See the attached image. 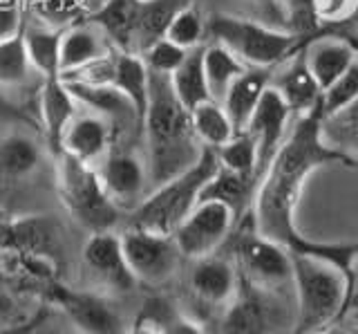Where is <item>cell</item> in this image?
Instances as JSON below:
<instances>
[{
  "label": "cell",
  "instance_id": "6",
  "mask_svg": "<svg viewBox=\"0 0 358 334\" xmlns=\"http://www.w3.org/2000/svg\"><path fill=\"white\" fill-rule=\"evenodd\" d=\"M206 36L210 43L229 48L249 68H275L300 46L294 32H282L257 18L235 14L208 16Z\"/></svg>",
  "mask_w": 358,
  "mask_h": 334
},
{
  "label": "cell",
  "instance_id": "47",
  "mask_svg": "<svg viewBox=\"0 0 358 334\" xmlns=\"http://www.w3.org/2000/svg\"><path fill=\"white\" fill-rule=\"evenodd\" d=\"M108 3V0H83V5L87 7V12L92 14V12H96V9H101Z\"/></svg>",
  "mask_w": 358,
  "mask_h": 334
},
{
  "label": "cell",
  "instance_id": "44",
  "mask_svg": "<svg viewBox=\"0 0 358 334\" xmlns=\"http://www.w3.org/2000/svg\"><path fill=\"white\" fill-rule=\"evenodd\" d=\"M126 334H162V330L157 328L150 319L134 314V319H132V323H130V328L126 330Z\"/></svg>",
  "mask_w": 358,
  "mask_h": 334
},
{
  "label": "cell",
  "instance_id": "42",
  "mask_svg": "<svg viewBox=\"0 0 358 334\" xmlns=\"http://www.w3.org/2000/svg\"><path fill=\"white\" fill-rule=\"evenodd\" d=\"M27 115L22 113L20 106L9 95L0 92V128L9 124H25Z\"/></svg>",
  "mask_w": 358,
  "mask_h": 334
},
{
  "label": "cell",
  "instance_id": "22",
  "mask_svg": "<svg viewBox=\"0 0 358 334\" xmlns=\"http://www.w3.org/2000/svg\"><path fill=\"white\" fill-rule=\"evenodd\" d=\"M273 68H246L222 99V108L227 110L235 132H242L255 113L266 88L271 85Z\"/></svg>",
  "mask_w": 358,
  "mask_h": 334
},
{
  "label": "cell",
  "instance_id": "24",
  "mask_svg": "<svg viewBox=\"0 0 358 334\" xmlns=\"http://www.w3.org/2000/svg\"><path fill=\"white\" fill-rule=\"evenodd\" d=\"M141 0H108L90 14V20L103 32L115 50L137 54V29H139Z\"/></svg>",
  "mask_w": 358,
  "mask_h": 334
},
{
  "label": "cell",
  "instance_id": "30",
  "mask_svg": "<svg viewBox=\"0 0 358 334\" xmlns=\"http://www.w3.org/2000/svg\"><path fill=\"white\" fill-rule=\"evenodd\" d=\"M171 85L186 110H193L199 104L210 102V90L204 72V46L190 50L184 63L171 74Z\"/></svg>",
  "mask_w": 358,
  "mask_h": 334
},
{
  "label": "cell",
  "instance_id": "17",
  "mask_svg": "<svg viewBox=\"0 0 358 334\" xmlns=\"http://www.w3.org/2000/svg\"><path fill=\"white\" fill-rule=\"evenodd\" d=\"M115 141H117V132L103 117L78 108L72 124L63 132L59 153L70 155V158L87 166H96L108 155Z\"/></svg>",
  "mask_w": 358,
  "mask_h": 334
},
{
  "label": "cell",
  "instance_id": "3",
  "mask_svg": "<svg viewBox=\"0 0 358 334\" xmlns=\"http://www.w3.org/2000/svg\"><path fill=\"white\" fill-rule=\"evenodd\" d=\"M294 270L296 316L291 334H313L343 319L347 300V274L316 253L289 251Z\"/></svg>",
  "mask_w": 358,
  "mask_h": 334
},
{
  "label": "cell",
  "instance_id": "18",
  "mask_svg": "<svg viewBox=\"0 0 358 334\" xmlns=\"http://www.w3.org/2000/svg\"><path fill=\"white\" fill-rule=\"evenodd\" d=\"M291 115L294 113H291L289 106L282 102V97L268 85L266 92L260 99V104L255 108V113L251 115L249 124L244 128L257 139V151H260V175L266 169V164L273 160L278 148L282 146Z\"/></svg>",
  "mask_w": 358,
  "mask_h": 334
},
{
  "label": "cell",
  "instance_id": "26",
  "mask_svg": "<svg viewBox=\"0 0 358 334\" xmlns=\"http://www.w3.org/2000/svg\"><path fill=\"white\" fill-rule=\"evenodd\" d=\"M137 314L150 319L162 330V334H210L204 321L193 316L184 305L162 294L143 298L137 307Z\"/></svg>",
  "mask_w": 358,
  "mask_h": 334
},
{
  "label": "cell",
  "instance_id": "15",
  "mask_svg": "<svg viewBox=\"0 0 358 334\" xmlns=\"http://www.w3.org/2000/svg\"><path fill=\"white\" fill-rule=\"evenodd\" d=\"M65 81V79H63ZM74 95L78 108L90 110L99 117H103L108 124L115 128L117 139L126 137H141L143 135V121L137 113V108L130 99L117 90L115 85H94L81 81H65Z\"/></svg>",
  "mask_w": 358,
  "mask_h": 334
},
{
  "label": "cell",
  "instance_id": "1",
  "mask_svg": "<svg viewBox=\"0 0 358 334\" xmlns=\"http://www.w3.org/2000/svg\"><path fill=\"white\" fill-rule=\"evenodd\" d=\"M320 128V110L298 117L294 128L287 132L282 146L257 180L249 216L257 233L285 244L289 251H305L329 258L336 242H320L302 236L296 222L298 204L307 180L322 166L343 164L354 169V164L324 144Z\"/></svg>",
  "mask_w": 358,
  "mask_h": 334
},
{
  "label": "cell",
  "instance_id": "45",
  "mask_svg": "<svg viewBox=\"0 0 358 334\" xmlns=\"http://www.w3.org/2000/svg\"><path fill=\"white\" fill-rule=\"evenodd\" d=\"M45 316H48V314H45ZM52 316H54V314H52ZM54 319H56V316H54ZM56 321H59V319H56ZM31 334H74V332H72V330H67L61 321H59V323H54V326H48V319H43V321H41V326H38L36 330H34Z\"/></svg>",
  "mask_w": 358,
  "mask_h": 334
},
{
  "label": "cell",
  "instance_id": "14",
  "mask_svg": "<svg viewBox=\"0 0 358 334\" xmlns=\"http://www.w3.org/2000/svg\"><path fill=\"white\" fill-rule=\"evenodd\" d=\"M186 289L190 300L206 314H220L238 294L240 274L231 258L213 253L199 260H188Z\"/></svg>",
  "mask_w": 358,
  "mask_h": 334
},
{
  "label": "cell",
  "instance_id": "8",
  "mask_svg": "<svg viewBox=\"0 0 358 334\" xmlns=\"http://www.w3.org/2000/svg\"><path fill=\"white\" fill-rule=\"evenodd\" d=\"M45 305L74 334H126L134 319L126 300L87 292L65 281L45 294Z\"/></svg>",
  "mask_w": 358,
  "mask_h": 334
},
{
  "label": "cell",
  "instance_id": "4",
  "mask_svg": "<svg viewBox=\"0 0 358 334\" xmlns=\"http://www.w3.org/2000/svg\"><path fill=\"white\" fill-rule=\"evenodd\" d=\"M220 169V160L215 148L204 146L199 160L188 171L179 173L143 197V202L126 216L123 227H137L155 233H168L182 225L184 218L197 207L199 195L204 191L206 182Z\"/></svg>",
  "mask_w": 358,
  "mask_h": 334
},
{
  "label": "cell",
  "instance_id": "10",
  "mask_svg": "<svg viewBox=\"0 0 358 334\" xmlns=\"http://www.w3.org/2000/svg\"><path fill=\"white\" fill-rule=\"evenodd\" d=\"M242 281L268 292L282 294L285 287H291L294 270H291V253L285 244L257 233L253 222L251 229L240 233L233 244V258Z\"/></svg>",
  "mask_w": 358,
  "mask_h": 334
},
{
  "label": "cell",
  "instance_id": "7",
  "mask_svg": "<svg viewBox=\"0 0 358 334\" xmlns=\"http://www.w3.org/2000/svg\"><path fill=\"white\" fill-rule=\"evenodd\" d=\"M70 285L130 303L141 285L126 260L119 231L87 233Z\"/></svg>",
  "mask_w": 358,
  "mask_h": 334
},
{
  "label": "cell",
  "instance_id": "27",
  "mask_svg": "<svg viewBox=\"0 0 358 334\" xmlns=\"http://www.w3.org/2000/svg\"><path fill=\"white\" fill-rule=\"evenodd\" d=\"M43 162L38 141L27 132L11 130L0 139V177L5 180H25Z\"/></svg>",
  "mask_w": 358,
  "mask_h": 334
},
{
  "label": "cell",
  "instance_id": "16",
  "mask_svg": "<svg viewBox=\"0 0 358 334\" xmlns=\"http://www.w3.org/2000/svg\"><path fill=\"white\" fill-rule=\"evenodd\" d=\"M271 88L282 97V102L289 106L291 113L298 117L309 115L313 110H320L322 90L307 68L302 46L300 50H296L291 57H287L282 63H278L273 68Z\"/></svg>",
  "mask_w": 358,
  "mask_h": 334
},
{
  "label": "cell",
  "instance_id": "31",
  "mask_svg": "<svg viewBox=\"0 0 358 334\" xmlns=\"http://www.w3.org/2000/svg\"><path fill=\"white\" fill-rule=\"evenodd\" d=\"M34 81L45 79L34 70L22 34H16L0 43V92L9 95L14 90H22Z\"/></svg>",
  "mask_w": 358,
  "mask_h": 334
},
{
  "label": "cell",
  "instance_id": "2",
  "mask_svg": "<svg viewBox=\"0 0 358 334\" xmlns=\"http://www.w3.org/2000/svg\"><path fill=\"white\" fill-rule=\"evenodd\" d=\"M141 139L145 144L143 155L148 164L150 191L188 171L204 151L190 124V110L177 99L171 76L166 74L150 72V97Z\"/></svg>",
  "mask_w": 358,
  "mask_h": 334
},
{
  "label": "cell",
  "instance_id": "39",
  "mask_svg": "<svg viewBox=\"0 0 358 334\" xmlns=\"http://www.w3.org/2000/svg\"><path fill=\"white\" fill-rule=\"evenodd\" d=\"M280 7H282L287 23L294 29V34L300 36L305 32L318 27L316 12H313V5L316 0H278Z\"/></svg>",
  "mask_w": 358,
  "mask_h": 334
},
{
  "label": "cell",
  "instance_id": "29",
  "mask_svg": "<svg viewBox=\"0 0 358 334\" xmlns=\"http://www.w3.org/2000/svg\"><path fill=\"white\" fill-rule=\"evenodd\" d=\"M25 41L27 57L43 79L61 76V39L63 32L45 27V25H27L20 29Z\"/></svg>",
  "mask_w": 358,
  "mask_h": 334
},
{
  "label": "cell",
  "instance_id": "28",
  "mask_svg": "<svg viewBox=\"0 0 358 334\" xmlns=\"http://www.w3.org/2000/svg\"><path fill=\"white\" fill-rule=\"evenodd\" d=\"M255 186L257 182L253 177L233 173L229 169H224V166H220L215 175L206 182L204 191L199 195V202L201 200H215V202L227 204L233 214L238 216V222H240L244 214H249L253 195H255Z\"/></svg>",
  "mask_w": 358,
  "mask_h": 334
},
{
  "label": "cell",
  "instance_id": "37",
  "mask_svg": "<svg viewBox=\"0 0 358 334\" xmlns=\"http://www.w3.org/2000/svg\"><path fill=\"white\" fill-rule=\"evenodd\" d=\"M358 99V59L336 79L320 99V115L327 117L338 113L341 108L350 106Z\"/></svg>",
  "mask_w": 358,
  "mask_h": 334
},
{
  "label": "cell",
  "instance_id": "43",
  "mask_svg": "<svg viewBox=\"0 0 358 334\" xmlns=\"http://www.w3.org/2000/svg\"><path fill=\"white\" fill-rule=\"evenodd\" d=\"M350 312H358V253L352 263L350 278H347V300H345L343 316H347Z\"/></svg>",
  "mask_w": 358,
  "mask_h": 334
},
{
  "label": "cell",
  "instance_id": "36",
  "mask_svg": "<svg viewBox=\"0 0 358 334\" xmlns=\"http://www.w3.org/2000/svg\"><path fill=\"white\" fill-rule=\"evenodd\" d=\"M168 41L177 43L184 50H195L204 46L206 39V16L199 12V7L193 3H186L179 12L173 16V20L166 27Z\"/></svg>",
  "mask_w": 358,
  "mask_h": 334
},
{
  "label": "cell",
  "instance_id": "41",
  "mask_svg": "<svg viewBox=\"0 0 358 334\" xmlns=\"http://www.w3.org/2000/svg\"><path fill=\"white\" fill-rule=\"evenodd\" d=\"M20 29H22V18L18 7L0 5V43L20 34Z\"/></svg>",
  "mask_w": 358,
  "mask_h": 334
},
{
  "label": "cell",
  "instance_id": "46",
  "mask_svg": "<svg viewBox=\"0 0 358 334\" xmlns=\"http://www.w3.org/2000/svg\"><path fill=\"white\" fill-rule=\"evenodd\" d=\"M313 334H356V332H352V330H347V328H343V326H336V323H331V326L322 328V330L313 332Z\"/></svg>",
  "mask_w": 358,
  "mask_h": 334
},
{
  "label": "cell",
  "instance_id": "12",
  "mask_svg": "<svg viewBox=\"0 0 358 334\" xmlns=\"http://www.w3.org/2000/svg\"><path fill=\"white\" fill-rule=\"evenodd\" d=\"M94 171L110 200L126 216L137 209L143 202V197L150 193L145 155L139 153L132 144H123L117 139L106 158L94 166Z\"/></svg>",
  "mask_w": 358,
  "mask_h": 334
},
{
  "label": "cell",
  "instance_id": "13",
  "mask_svg": "<svg viewBox=\"0 0 358 334\" xmlns=\"http://www.w3.org/2000/svg\"><path fill=\"white\" fill-rule=\"evenodd\" d=\"M235 225H238V216L227 204L215 200H201L173 231V238L184 260H199L217 253L222 244L231 238Z\"/></svg>",
  "mask_w": 358,
  "mask_h": 334
},
{
  "label": "cell",
  "instance_id": "48",
  "mask_svg": "<svg viewBox=\"0 0 358 334\" xmlns=\"http://www.w3.org/2000/svg\"><path fill=\"white\" fill-rule=\"evenodd\" d=\"M246 3H253V5H262V3H273V0H246Z\"/></svg>",
  "mask_w": 358,
  "mask_h": 334
},
{
  "label": "cell",
  "instance_id": "11",
  "mask_svg": "<svg viewBox=\"0 0 358 334\" xmlns=\"http://www.w3.org/2000/svg\"><path fill=\"white\" fill-rule=\"evenodd\" d=\"M282 326V294L255 287L240 278L238 294L220 312L217 334H278Z\"/></svg>",
  "mask_w": 358,
  "mask_h": 334
},
{
  "label": "cell",
  "instance_id": "38",
  "mask_svg": "<svg viewBox=\"0 0 358 334\" xmlns=\"http://www.w3.org/2000/svg\"><path fill=\"white\" fill-rule=\"evenodd\" d=\"M188 52L190 50L179 48L177 43H173V41H168L166 36H162V39H157L155 43H150V46L145 48L139 54V57L143 59L145 68H148L150 72L171 76L179 68V65L184 63Z\"/></svg>",
  "mask_w": 358,
  "mask_h": 334
},
{
  "label": "cell",
  "instance_id": "19",
  "mask_svg": "<svg viewBox=\"0 0 358 334\" xmlns=\"http://www.w3.org/2000/svg\"><path fill=\"white\" fill-rule=\"evenodd\" d=\"M302 54H305L307 68L322 92L358 59L354 41L336 34L307 41L302 46Z\"/></svg>",
  "mask_w": 358,
  "mask_h": 334
},
{
  "label": "cell",
  "instance_id": "32",
  "mask_svg": "<svg viewBox=\"0 0 358 334\" xmlns=\"http://www.w3.org/2000/svg\"><path fill=\"white\" fill-rule=\"evenodd\" d=\"M322 139L329 148L358 166V99L338 113L322 117Z\"/></svg>",
  "mask_w": 358,
  "mask_h": 334
},
{
  "label": "cell",
  "instance_id": "23",
  "mask_svg": "<svg viewBox=\"0 0 358 334\" xmlns=\"http://www.w3.org/2000/svg\"><path fill=\"white\" fill-rule=\"evenodd\" d=\"M115 50L110 39L101 32L92 20L83 25L63 29L61 39V76L67 72L81 70L85 65L108 57Z\"/></svg>",
  "mask_w": 358,
  "mask_h": 334
},
{
  "label": "cell",
  "instance_id": "9",
  "mask_svg": "<svg viewBox=\"0 0 358 334\" xmlns=\"http://www.w3.org/2000/svg\"><path fill=\"white\" fill-rule=\"evenodd\" d=\"M119 236L126 260L141 287H166L177 276L184 256L173 236L137 227H121Z\"/></svg>",
  "mask_w": 358,
  "mask_h": 334
},
{
  "label": "cell",
  "instance_id": "21",
  "mask_svg": "<svg viewBox=\"0 0 358 334\" xmlns=\"http://www.w3.org/2000/svg\"><path fill=\"white\" fill-rule=\"evenodd\" d=\"M48 314L45 300L9 281H0V334H29Z\"/></svg>",
  "mask_w": 358,
  "mask_h": 334
},
{
  "label": "cell",
  "instance_id": "33",
  "mask_svg": "<svg viewBox=\"0 0 358 334\" xmlns=\"http://www.w3.org/2000/svg\"><path fill=\"white\" fill-rule=\"evenodd\" d=\"M249 68L244 61H240L235 54L220 46V43H208L204 46V72L208 81L210 97L215 102H222L227 90L233 85V81Z\"/></svg>",
  "mask_w": 358,
  "mask_h": 334
},
{
  "label": "cell",
  "instance_id": "20",
  "mask_svg": "<svg viewBox=\"0 0 358 334\" xmlns=\"http://www.w3.org/2000/svg\"><path fill=\"white\" fill-rule=\"evenodd\" d=\"M78 113V104L61 76L45 79L38 88V117L54 155L61 151V137Z\"/></svg>",
  "mask_w": 358,
  "mask_h": 334
},
{
  "label": "cell",
  "instance_id": "49",
  "mask_svg": "<svg viewBox=\"0 0 358 334\" xmlns=\"http://www.w3.org/2000/svg\"><path fill=\"white\" fill-rule=\"evenodd\" d=\"M354 41V46H356V50H358V39H352Z\"/></svg>",
  "mask_w": 358,
  "mask_h": 334
},
{
  "label": "cell",
  "instance_id": "34",
  "mask_svg": "<svg viewBox=\"0 0 358 334\" xmlns=\"http://www.w3.org/2000/svg\"><path fill=\"white\" fill-rule=\"evenodd\" d=\"M190 124H193L195 137L199 139V144L208 148H220L235 135V128L231 124L227 110L215 99L199 104L197 108L190 110Z\"/></svg>",
  "mask_w": 358,
  "mask_h": 334
},
{
  "label": "cell",
  "instance_id": "50",
  "mask_svg": "<svg viewBox=\"0 0 358 334\" xmlns=\"http://www.w3.org/2000/svg\"><path fill=\"white\" fill-rule=\"evenodd\" d=\"M29 334H31V332H29Z\"/></svg>",
  "mask_w": 358,
  "mask_h": 334
},
{
  "label": "cell",
  "instance_id": "35",
  "mask_svg": "<svg viewBox=\"0 0 358 334\" xmlns=\"http://www.w3.org/2000/svg\"><path fill=\"white\" fill-rule=\"evenodd\" d=\"M215 153L224 169L253 177L255 182L260 180V151H257V139L249 130L235 132L224 146L215 148Z\"/></svg>",
  "mask_w": 358,
  "mask_h": 334
},
{
  "label": "cell",
  "instance_id": "5",
  "mask_svg": "<svg viewBox=\"0 0 358 334\" xmlns=\"http://www.w3.org/2000/svg\"><path fill=\"white\" fill-rule=\"evenodd\" d=\"M56 193L67 216L85 233L119 231L126 222V214L106 193L94 166L65 153L56 155Z\"/></svg>",
  "mask_w": 358,
  "mask_h": 334
},
{
  "label": "cell",
  "instance_id": "40",
  "mask_svg": "<svg viewBox=\"0 0 358 334\" xmlns=\"http://www.w3.org/2000/svg\"><path fill=\"white\" fill-rule=\"evenodd\" d=\"M316 20L327 25H338L352 20L358 12V0H316L313 5Z\"/></svg>",
  "mask_w": 358,
  "mask_h": 334
},
{
  "label": "cell",
  "instance_id": "25",
  "mask_svg": "<svg viewBox=\"0 0 358 334\" xmlns=\"http://www.w3.org/2000/svg\"><path fill=\"white\" fill-rule=\"evenodd\" d=\"M110 85L121 90L137 108V113L143 121L145 110H148V97H150V70L145 68L143 59L132 52H112V74Z\"/></svg>",
  "mask_w": 358,
  "mask_h": 334
}]
</instances>
